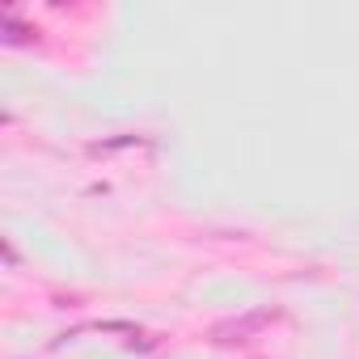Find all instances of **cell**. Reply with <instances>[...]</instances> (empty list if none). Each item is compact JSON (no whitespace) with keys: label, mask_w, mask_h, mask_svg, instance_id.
<instances>
[{"label":"cell","mask_w":359,"mask_h":359,"mask_svg":"<svg viewBox=\"0 0 359 359\" xmlns=\"http://www.w3.org/2000/svg\"><path fill=\"white\" fill-rule=\"evenodd\" d=\"M266 321H275V313H271V309H258V313H250V317H241V321L220 325L216 338H220V342H245V338H250L258 325H266Z\"/></svg>","instance_id":"1"}]
</instances>
